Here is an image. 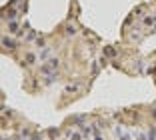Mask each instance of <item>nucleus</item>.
Returning <instances> with one entry per match:
<instances>
[{"instance_id":"nucleus-1","label":"nucleus","mask_w":156,"mask_h":140,"mask_svg":"<svg viewBox=\"0 0 156 140\" xmlns=\"http://www.w3.org/2000/svg\"><path fill=\"white\" fill-rule=\"evenodd\" d=\"M114 136L118 140H132V132L128 130V128H124V126H114Z\"/></svg>"},{"instance_id":"nucleus-2","label":"nucleus","mask_w":156,"mask_h":140,"mask_svg":"<svg viewBox=\"0 0 156 140\" xmlns=\"http://www.w3.org/2000/svg\"><path fill=\"white\" fill-rule=\"evenodd\" d=\"M2 46H4L6 50H14V48H16V40L10 38V36H4V38H2Z\"/></svg>"},{"instance_id":"nucleus-3","label":"nucleus","mask_w":156,"mask_h":140,"mask_svg":"<svg viewBox=\"0 0 156 140\" xmlns=\"http://www.w3.org/2000/svg\"><path fill=\"white\" fill-rule=\"evenodd\" d=\"M18 140H40L38 138V134H32V132H28V130H22L18 136Z\"/></svg>"},{"instance_id":"nucleus-4","label":"nucleus","mask_w":156,"mask_h":140,"mask_svg":"<svg viewBox=\"0 0 156 140\" xmlns=\"http://www.w3.org/2000/svg\"><path fill=\"white\" fill-rule=\"evenodd\" d=\"M84 138V134H82V130L78 128V130H70L68 132V140H82Z\"/></svg>"},{"instance_id":"nucleus-5","label":"nucleus","mask_w":156,"mask_h":140,"mask_svg":"<svg viewBox=\"0 0 156 140\" xmlns=\"http://www.w3.org/2000/svg\"><path fill=\"white\" fill-rule=\"evenodd\" d=\"M50 56H52V52H50L48 48H46V50H42L40 54H38V60H42V62H46V60H50Z\"/></svg>"},{"instance_id":"nucleus-6","label":"nucleus","mask_w":156,"mask_h":140,"mask_svg":"<svg viewBox=\"0 0 156 140\" xmlns=\"http://www.w3.org/2000/svg\"><path fill=\"white\" fill-rule=\"evenodd\" d=\"M78 90H80V84H68L66 86V94H68V92L74 94V92H78Z\"/></svg>"},{"instance_id":"nucleus-7","label":"nucleus","mask_w":156,"mask_h":140,"mask_svg":"<svg viewBox=\"0 0 156 140\" xmlns=\"http://www.w3.org/2000/svg\"><path fill=\"white\" fill-rule=\"evenodd\" d=\"M36 58H38V56H34V54H26V64H34Z\"/></svg>"},{"instance_id":"nucleus-8","label":"nucleus","mask_w":156,"mask_h":140,"mask_svg":"<svg viewBox=\"0 0 156 140\" xmlns=\"http://www.w3.org/2000/svg\"><path fill=\"white\" fill-rule=\"evenodd\" d=\"M104 52H106V54H108V56H114V54H116V50H114V48H106Z\"/></svg>"},{"instance_id":"nucleus-9","label":"nucleus","mask_w":156,"mask_h":140,"mask_svg":"<svg viewBox=\"0 0 156 140\" xmlns=\"http://www.w3.org/2000/svg\"><path fill=\"white\" fill-rule=\"evenodd\" d=\"M90 138H92V140H102V136H100V134H98V132H94V134H92V136H90Z\"/></svg>"},{"instance_id":"nucleus-10","label":"nucleus","mask_w":156,"mask_h":140,"mask_svg":"<svg viewBox=\"0 0 156 140\" xmlns=\"http://www.w3.org/2000/svg\"><path fill=\"white\" fill-rule=\"evenodd\" d=\"M66 32H68V34H74V32H76V28H74V26H66Z\"/></svg>"},{"instance_id":"nucleus-11","label":"nucleus","mask_w":156,"mask_h":140,"mask_svg":"<svg viewBox=\"0 0 156 140\" xmlns=\"http://www.w3.org/2000/svg\"><path fill=\"white\" fill-rule=\"evenodd\" d=\"M2 140H12V138H2Z\"/></svg>"}]
</instances>
